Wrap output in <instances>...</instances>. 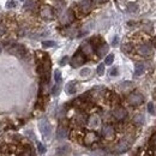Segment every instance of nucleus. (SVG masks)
<instances>
[{
    "mask_svg": "<svg viewBox=\"0 0 156 156\" xmlns=\"http://www.w3.org/2000/svg\"><path fill=\"white\" fill-rule=\"evenodd\" d=\"M127 102L130 106H140L144 102V96L140 93H131L127 96Z\"/></svg>",
    "mask_w": 156,
    "mask_h": 156,
    "instance_id": "nucleus-1",
    "label": "nucleus"
},
{
    "mask_svg": "<svg viewBox=\"0 0 156 156\" xmlns=\"http://www.w3.org/2000/svg\"><path fill=\"white\" fill-rule=\"evenodd\" d=\"M102 137L106 139V140H113L115 138V130L112 125L107 124L102 127V132H101Z\"/></svg>",
    "mask_w": 156,
    "mask_h": 156,
    "instance_id": "nucleus-2",
    "label": "nucleus"
},
{
    "mask_svg": "<svg viewBox=\"0 0 156 156\" xmlns=\"http://www.w3.org/2000/svg\"><path fill=\"white\" fill-rule=\"evenodd\" d=\"M83 142H84V144L85 145H91V144H94V143H96L98 142V135L96 132H94V131H90V132H87L85 135H84V138H83Z\"/></svg>",
    "mask_w": 156,
    "mask_h": 156,
    "instance_id": "nucleus-3",
    "label": "nucleus"
},
{
    "mask_svg": "<svg viewBox=\"0 0 156 156\" xmlns=\"http://www.w3.org/2000/svg\"><path fill=\"white\" fill-rule=\"evenodd\" d=\"M40 131L42 132V135L44 137H49L51 135V131H52V127H51V124L48 122L47 119H42L39 124Z\"/></svg>",
    "mask_w": 156,
    "mask_h": 156,
    "instance_id": "nucleus-4",
    "label": "nucleus"
},
{
    "mask_svg": "<svg viewBox=\"0 0 156 156\" xmlns=\"http://www.w3.org/2000/svg\"><path fill=\"white\" fill-rule=\"evenodd\" d=\"M85 62V57H84V54L82 53V52H77L72 59H71V65H72V67H79L80 65H83Z\"/></svg>",
    "mask_w": 156,
    "mask_h": 156,
    "instance_id": "nucleus-5",
    "label": "nucleus"
},
{
    "mask_svg": "<svg viewBox=\"0 0 156 156\" xmlns=\"http://www.w3.org/2000/svg\"><path fill=\"white\" fill-rule=\"evenodd\" d=\"M113 117L118 121H122V120H125L127 118V111L124 107H117L113 111Z\"/></svg>",
    "mask_w": 156,
    "mask_h": 156,
    "instance_id": "nucleus-6",
    "label": "nucleus"
},
{
    "mask_svg": "<svg viewBox=\"0 0 156 156\" xmlns=\"http://www.w3.org/2000/svg\"><path fill=\"white\" fill-rule=\"evenodd\" d=\"M75 20V13H73V11L72 10H67L65 13H62V16L60 17V23L61 24H64V25H66V24H70V23H72Z\"/></svg>",
    "mask_w": 156,
    "mask_h": 156,
    "instance_id": "nucleus-7",
    "label": "nucleus"
},
{
    "mask_svg": "<svg viewBox=\"0 0 156 156\" xmlns=\"http://www.w3.org/2000/svg\"><path fill=\"white\" fill-rule=\"evenodd\" d=\"M130 149V142L129 140H120L119 143H117V145L114 147V151L118 154L125 153Z\"/></svg>",
    "mask_w": 156,
    "mask_h": 156,
    "instance_id": "nucleus-8",
    "label": "nucleus"
},
{
    "mask_svg": "<svg viewBox=\"0 0 156 156\" xmlns=\"http://www.w3.org/2000/svg\"><path fill=\"white\" fill-rule=\"evenodd\" d=\"M87 124H88V126L90 127V129H94V130H96L100 127V125H101V120H100V117L96 115V114H94V115H90V117L88 118V121H87Z\"/></svg>",
    "mask_w": 156,
    "mask_h": 156,
    "instance_id": "nucleus-9",
    "label": "nucleus"
},
{
    "mask_svg": "<svg viewBox=\"0 0 156 156\" xmlns=\"http://www.w3.org/2000/svg\"><path fill=\"white\" fill-rule=\"evenodd\" d=\"M138 53H139L142 57L149 58V57L153 55V49H151V47H150L148 43H143V44L138 48Z\"/></svg>",
    "mask_w": 156,
    "mask_h": 156,
    "instance_id": "nucleus-10",
    "label": "nucleus"
},
{
    "mask_svg": "<svg viewBox=\"0 0 156 156\" xmlns=\"http://www.w3.org/2000/svg\"><path fill=\"white\" fill-rule=\"evenodd\" d=\"M40 15H41V17H42L43 20H52V18L54 17L53 10H52L49 6H44V7H42Z\"/></svg>",
    "mask_w": 156,
    "mask_h": 156,
    "instance_id": "nucleus-11",
    "label": "nucleus"
},
{
    "mask_svg": "<svg viewBox=\"0 0 156 156\" xmlns=\"http://www.w3.org/2000/svg\"><path fill=\"white\" fill-rule=\"evenodd\" d=\"M79 9H80V11H82L83 13L90 12V10L93 9V2H91V0H83V1L80 2V5H79Z\"/></svg>",
    "mask_w": 156,
    "mask_h": 156,
    "instance_id": "nucleus-12",
    "label": "nucleus"
},
{
    "mask_svg": "<svg viewBox=\"0 0 156 156\" xmlns=\"http://www.w3.org/2000/svg\"><path fill=\"white\" fill-rule=\"evenodd\" d=\"M80 52H82L84 55H90V54H93L94 48H93V46H91L90 42H84V43L82 44V47H80Z\"/></svg>",
    "mask_w": 156,
    "mask_h": 156,
    "instance_id": "nucleus-13",
    "label": "nucleus"
},
{
    "mask_svg": "<svg viewBox=\"0 0 156 156\" xmlns=\"http://www.w3.org/2000/svg\"><path fill=\"white\" fill-rule=\"evenodd\" d=\"M70 151H71L70 145L69 144H64V145L59 147L57 149V156H67Z\"/></svg>",
    "mask_w": 156,
    "mask_h": 156,
    "instance_id": "nucleus-14",
    "label": "nucleus"
},
{
    "mask_svg": "<svg viewBox=\"0 0 156 156\" xmlns=\"http://www.w3.org/2000/svg\"><path fill=\"white\" fill-rule=\"evenodd\" d=\"M88 121V118L84 115V113H79L75 117V122L77 126H84Z\"/></svg>",
    "mask_w": 156,
    "mask_h": 156,
    "instance_id": "nucleus-15",
    "label": "nucleus"
},
{
    "mask_svg": "<svg viewBox=\"0 0 156 156\" xmlns=\"http://www.w3.org/2000/svg\"><path fill=\"white\" fill-rule=\"evenodd\" d=\"M67 132H69V130H67V127L66 126H59L58 131H57V137H58V139H65L66 137H67Z\"/></svg>",
    "mask_w": 156,
    "mask_h": 156,
    "instance_id": "nucleus-16",
    "label": "nucleus"
},
{
    "mask_svg": "<svg viewBox=\"0 0 156 156\" xmlns=\"http://www.w3.org/2000/svg\"><path fill=\"white\" fill-rule=\"evenodd\" d=\"M144 71H145V66H144V64H142V62L136 64V66H135V75H136V76L143 75Z\"/></svg>",
    "mask_w": 156,
    "mask_h": 156,
    "instance_id": "nucleus-17",
    "label": "nucleus"
},
{
    "mask_svg": "<svg viewBox=\"0 0 156 156\" xmlns=\"http://www.w3.org/2000/svg\"><path fill=\"white\" fill-rule=\"evenodd\" d=\"M108 49H109V47L106 44V43H102L101 46H98V57H103L107 52H108Z\"/></svg>",
    "mask_w": 156,
    "mask_h": 156,
    "instance_id": "nucleus-18",
    "label": "nucleus"
},
{
    "mask_svg": "<svg viewBox=\"0 0 156 156\" xmlns=\"http://www.w3.org/2000/svg\"><path fill=\"white\" fill-rule=\"evenodd\" d=\"M66 93L70 94V95L76 93V82H70V83L66 85Z\"/></svg>",
    "mask_w": 156,
    "mask_h": 156,
    "instance_id": "nucleus-19",
    "label": "nucleus"
},
{
    "mask_svg": "<svg viewBox=\"0 0 156 156\" xmlns=\"http://www.w3.org/2000/svg\"><path fill=\"white\" fill-rule=\"evenodd\" d=\"M138 10H139L138 4H136V2H130V4H127V11H129L130 13H137Z\"/></svg>",
    "mask_w": 156,
    "mask_h": 156,
    "instance_id": "nucleus-20",
    "label": "nucleus"
},
{
    "mask_svg": "<svg viewBox=\"0 0 156 156\" xmlns=\"http://www.w3.org/2000/svg\"><path fill=\"white\" fill-rule=\"evenodd\" d=\"M149 147L151 150H155L156 149V132H154L151 137L149 138Z\"/></svg>",
    "mask_w": 156,
    "mask_h": 156,
    "instance_id": "nucleus-21",
    "label": "nucleus"
},
{
    "mask_svg": "<svg viewBox=\"0 0 156 156\" xmlns=\"http://www.w3.org/2000/svg\"><path fill=\"white\" fill-rule=\"evenodd\" d=\"M18 156H33V149L30 147H25L23 151H20V154Z\"/></svg>",
    "mask_w": 156,
    "mask_h": 156,
    "instance_id": "nucleus-22",
    "label": "nucleus"
},
{
    "mask_svg": "<svg viewBox=\"0 0 156 156\" xmlns=\"http://www.w3.org/2000/svg\"><path fill=\"white\" fill-rule=\"evenodd\" d=\"M137 156H154V155H153V150H151V149H149V150H143V149H140V150L138 151Z\"/></svg>",
    "mask_w": 156,
    "mask_h": 156,
    "instance_id": "nucleus-23",
    "label": "nucleus"
},
{
    "mask_svg": "<svg viewBox=\"0 0 156 156\" xmlns=\"http://www.w3.org/2000/svg\"><path fill=\"white\" fill-rule=\"evenodd\" d=\"M133 122L137 124V125H142V124L144 122V117H143V114H137L136 117L133 118Z\"/></svg>",
    "mask_w": 156,
    "mask_h": 156,
    "instance_id": "nucleus-24",
    "label": "nucleus"
},
{
    "mask_svg": "<svg viewBox=\"0 0 156 156\" xmlns=\"http://www.w3.org/2000/svg\"><path fill=\"white\" fill-rule=\"evenodd\" d=\"M119 88H120L121 90H129V89L132 88V83H131V82H124V83H121V84L119 85Z\"/></svg>",
    "mask_w": 156,
    "mask_h": 156,
    "instance_id": "nucleus-25",
    "label": "nucleus"
},
{
    "mask_svg": "<svg viewBox=\"0 0 156 156\" xmlns=\"http://www.w3.org/2000/svg\"><path fill=\"white\" fill-rule=\"evenodd\" d=\"M113 60H114V55L113 54H109V55H107L106 59H105V64L106 65H112L113 64Z\"/></svg>",
    "mask_w": 156,
    "mask_h": 156,
    "instance_id": "nucleus-26",
    "label": "nucleus"
},
{
    "mask_svg": "<svg viewBox=\"0 0 156 156\" xmlns=\"http://www.w3.org/2000/svg\"><path fill=\"white\" fill-rule=\"evenodd\" d=\"M90 73H91L90 69H87V67H85V69H83V70L80 71V76H82V77H88Z\"/></svg>",
    "mask_w": 156,
    "mask_h": 156,
    "instance_id": "nucleus-27",
    "label": "nucleus"
},
{
    "mask_svg": "<svg viewBox=\"0 0 156 156\" xmlns=\"http://www.w3.org/2000/svg\"><path fill=\"white\" fill-rule=\"evenodd\" d=\"M54 79H55L57 83H60V80H61V72L59 70L54 71Z\"/></svg>",
    "mask_w": 156,
    "mask_h": 156,
    "instance_id": "nucleus-28",
    "label": "nucleus"
},
{
    "mask_svg": "<svg viewBox=\"0 0 156 156\" xmlns=\"http://www.w3.org/2000/svg\"><path fill=\"white\" fill-rule=\"evenodd\" d=\"M42 46L43 47H54L55 46V42L54 41H43L42 42Z\"/></svg>",
    "mask_w": 156,
    "mask_h": 156,
    "instance_id": "nucleus-29",
    "label": "nucleus"
},
{
    "mask_svg": "<svg viewBox=\"0 0 156 156\" xmlns=\"http://www.w3.org/2000/svg\"><path fill=\"white\" fill-rule=\"evenodd\" d=\"M105 73V65L103 64H100L98 66V76H102Z\"/></svg>",
    "mask_w": 156,
    "mask_h": 156,
    "instance_id": "nucleus-30",
    "label": "nucleus"
},
{
    "mask_svg": "<svg viewBox=\"0 0 156 156\" xmlns=\"http://www.w3.org/2000/svg\"><path fill=\"white\" fill-rule=\"evenodd\" d=\"M131 48H132V47H131L130 44H127V43H126V44H124V46H122V52H125V53H130Z\"/></svg>",
    "mask_w": 156,
    "mask_h": 156,
    "instance_id": "nucleus-31",
    "label": "nucleus"
},
{
    "mask_svg": "<svg viewBox=\"0 0 156 156\" xmlns=\"http://www.w3.org/2000/svg\"><path fill=\"white\" fill-rule=\"evenodd\" d=\"M148 111H149L150 114H154V113H155V111H154V105H153L151 102L148 103Z\"/></svg>",
    "mask_w": 156,
    "mask_h": 156,
    "instance_id": "nucleus-32",
    "label": "nucleus"
},
{
    "mask_svg": "<svg viewBox=\"0 0 156 156\" xmlns=\"http://www.w3.org/2000/svg\"><path fill=\"white\" fill-rule=\"evenodd\" d=\"M52 94L54 95V96H57L59 94V85L57 84L55 87H53V89H52Z\"/></svg>",
    "mask_w": 156,
    "mask_h": 156,
    "instance_id": "nucleus-33",
    "label": "nucleus"
},
{
    "mask_svg": "<svg viewBox=\"0 0 156 156\" xmlns=\"http://www.w3.org/2000/svg\"><path fill=\"white\" fill-rule=\"evenodd\" d=\"M37 149H39V151L41 154H43V153H46V148H44V145H42L41 143L37 144Z\"/></svg>",
    "mask_w": 156,
    "mask_h": 156,
    "instance_id": "nucleus-34",
    "label": "nucleus"
},
{
    "mask_svg": "<svg viewBox=\"0 0 156 156\" xmlns=\"http://www.w3.org/2000/svg\"><path fill=\"white\" fill-rule=\"evenodd\" d=\"M67 60H69L67 57H64V58L61 59V61H60V65H65V64L67 62Z\"/></svg>",
    "mask_w": 156,
    "mask_h": 156,
    "instance_id": "nucleus-35",
    "label": "nucleus"
},
{
    "mask_svg": "<svg viewBox=\"0 0 156 156\" xmlns=\"http://www.w3.org/2000/svg\"><path fill=\"white\" fill-rule=\"evenodd\" d=\"M117 73H118V70L115 69V67L111 70V76H117Z\"/></svg>",
    "mask_w": 156,
    "mask_h": 156,
    "instance_id": "nucleus-36",
    "label": "nucleus"
},
{
    "mask_svg": "<svg viewBox=\"0 0 156 156\" xmlns=\"http://www.w3.org/2000/svg\"><path fill=\"white\" fill-rule=\"evenodd\" d=\"M117 44H118V37L115 36L114 40H113V46H117Z\"/></svg>",
    "mask_w": 156,
    "mask_h": 156,
    "instance_id": "nucleus-37",
    "label": "nucleus"
},
{
    "mask_svg": "<svg viewBox=\"0 0 156 156\" xmlns=\"http://www.w3.org/2000/svg\"><path fill=\"white\" fill-rule=\"evenodd\" d=\"M153 46H154V47L156 48V36L154 37V40H153Z\"/></svg>",
    "mask_w": 156,
    "mask_h": 156,
    "instance_id": "nucleus-38",
    "label": "nucleus"
},
{
    "mask_svg": "<svg viewBox=\"0 0 156 156\" xmlns=\"http://www.w3.org/2000/svg\"><path fill=\"white\" fill-rule=\"evenodd\" d=\"M4 31H5V29H4V28H0V35H1Z\"/></svg>",
    "mask_w": 156,
    "mask_h": 156,
    "instance_id": "nucleus-39",
    "label": "nucleus"
},
{
    "mask_svg": "<svg viewBox=\"0 0 156 156\" xmlns=\"http://www.w3.org/2000/svg\"><path fill=\"white\" fill-rule=\"evenodd\" d=\"M0 53H1V48H0Z\"/></svg>",
    "mask_w": 156,
    "mask_h": 156,
    "instance_id": "nucleus-40",
    "label": "nucleus"
},
{
    "mask_svg": "<svg viewBox=\"0 0 156 156\" xmlns=\"http://www.w3.org/2000/svg\"><path fill=\"white\" fill-rule=\"evenodd\" d=\"M120 1H124V0H120Z\"/></svg>",
    "mask_w": 156,
    "mask_h": 156,
    "instance_id": "nucleus-41",
    "label": "nucleus"
},
{
    "mask_svg": "<svg viewBox=\"0 0 156 156\" xmlns=\"http://www.w3.org/2000/svg\"><path fill=\"white\" fill-rule=\"evenodd\" d=\"M0 150H1V148H0Z\"/></svg>",
    "mask_w": 156,
    "mask_h": 156,
    "instance_id": "nucleus-42",
    "label": "nucleus"
}]
</instances>
